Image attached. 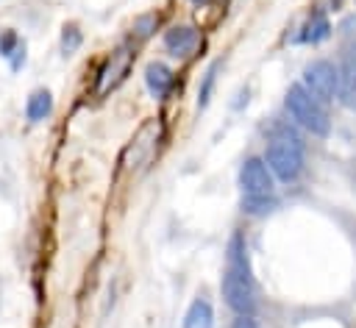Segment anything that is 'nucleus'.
Returning a JSON list of instances; mask_svg holds the SVG:
<instances>
[{"label": "nucleus", "instance_id": "f257e3e1", "mask_svg": "<svg viewBox=\"0 0 356 328\" xmlns=\"http://www.w3.org/2000/svg\"><path fill=\"white\" fill-rule=\"evenodd\" d=\"M284 108L292 117V122L298 128H303L312 136H328L331 133V117H328V106H323L317 97H312L306 92V86L298 81L286 89L284 95Z\"/></svg>", "mask_w": 356, "mask_h": 328}, {"label": "nucleus", "instance_id": "f03ea898", "mask_svg": "<svg viewBox=\"0 0 356 328\" xmlns=\"http://www.w3.org/2000/svg\"><path fill=\"white\" fill-rule=\"evenodd\" d=\"M264 164L270 167L273 178L292 183L300 178L306 156H303V142L300 139H270L264 147Z\"/></svg>", "mask_w": 356, "mask_h": 328}, {"label": "nucleus", "instance_id": "7ed1b4c3", "mask_svg": "<svg viewBox=\"0 0 356 328\" xmlns=\"http://www.w3.org/2000/svg\"><path fill=\"white\" fill-rule=\"evenodd\" d=\"M300 83L312 97H317L323 106H331L337 100V83H339V69L328 58H314L303 67Z\"/></svg>", "mask_w": 356, "mask_h": 328}, {"label": "nucleus", "instance_id": "20e7f679", "mask_svg": "<svg viewBox=\"0 0 356 328\" xmlns=\"http://www.w3.org/2000/svg\"><path fill=\"white\" fill-rule=\"evenodd\" d=\"M220 289H222V297H225L231 311H236V314H256V284L253 281L239 278V275L225 270L222 278H220Z\"/></svg>", "mask_w": 356, "mask_h": 328}, {"label": "nucleus", "instance_id": "39448f33", "mask_svg": "<svg viewBox=\"0 0 356 328\" xmlns=\"http://www.w3.org/2000/svg\"><path fill=\"white\" fill-rule=\"evenodd\" d=\"M239 186H242V195H273L275 192V178L261 156H248L242 161Z\"/></svg>", "mask_w": 356, "mask_h": 328}, {"label": "nucleus", "instance_id": "423d86ee", "mask_svg": "<svg viewBox=\"0 0 356 328\" xmlns=\"http://www.w3.org/2000/svg\"><path fill=\"white\" fill-rule=\"evenodd\" d=\"M197 42H200V33L192 25H172L170 31H164V50L172 58H186L197 47Z\"/></svg>", "mask_w": 356, "mask_h": 328}, {"label": "nucleus", "instance_id": "0eeeda50", "mask_svg": "<svg viewBox=\"0 0 356 328\" xmlns=\"http://www.w3.org/2000/svg\"><path fill=\"white\" fill-rule=\"evenodd\" d=\"M225 270L239 275V278H248L253 281V267H250V256H248V242L239 231L231 233L228 239V247H225Z\"/></svg>", "mask_w": 356, "mask_h": 328}, {"label": "nucleus", "instance_id": "6e6552de", "mask_svg": "<svg viewBox=\"0 0 356 328\" xmlns=\"http://www.w3.org/2000/svg\"><path fill=\"white\" fill-rule=\"evenodd\" d=\"M131 61H134V53H131L128 47H117V50L111 53V58L106 61V67L100 69V92H106L108 86H117V83L125 78Z\"/></svg>", "mask_w": 356, "mask_h": 328}, {"label": "nucleus", "instance_id": "1a4fd4ad", "mask_svg": "<svg viewBox=\"0 0 356 328\" xmlns=\"http://www.w3.org/2000/svg\"><path fill=\"white\" fill-rule=\"evenodd\" d=\"M172 83H175V75H172V69H170L167 64L150 61V64L145 67V86H147V92H150L153 97H164V95L172 89Z\"/></svg>", "mask_w": 356, "mask_h": 328}, {"label": "nucleus", "instance_id": "9d476101", "mask_svg": "<svg viewBox=\"0 0 356 328\" xmlns=\"http://www.w3.org/2000/svg\"><path fill=\"white\" fill-rule=\"evenodd\" d=\"M337 69H339V83H337V100L348 108V111H353L356 114V67L350 64V61H339L337 64Z\"/></svg>", "mask_w": 356, "mask_h": 328}, {"label": "nucleus", "instance_id": "9b49d317", "mask_svg": "<svg viewBox=\"0 0 356 328\" xmlns=\"http://www.w3.org/2000/svg\"><path fill=\"white\" fill-rule=\"evenodd\" d=\"M184 328H214V309L206 297H195L184 314Z\"/></svg>", "mask_w": 356, "mask_h": 328}, {"label": "nucleus", "instance_id": "f8f14e48", "mask_svg": "<svg viewBox=\"0 0 356 328\" xmlns=\"http://www.w3.org/2000/svg\"><path fill=\"white\" fill-rule=\"evenodd\" d=\"M239 208L248 217H267L278 208V197H275V192L273 195H242Z\"/></svg>", "mask_w": 356, "mask_h": 328}, {"label": "nucleus", "instance_id": "ddd939ff", "mask_svg": "<svg viewBox=\"0 0 356 328\" xmlns=\"http://www.w3.org/2000/svg\"><path fill=\"white\" fill-rule=\"evenodd\" d=\"M331 36V22L325 19V14H312V19L300 28V33H298V42H306V44H320V42H325Z\"/></svg>", "mask_w": 356, "mask_h": 328}, {"label": "nucleus", "instance_id": "4468645a", "mask_svg": "<svg viewBox=\"0 0 356 328\" xmlns=\"http://www.w3.org/2000/svg\"><path fill=\"white\" fill-rule=\"evenodd\" d=\"M50 111H53V95H50L47 89L31 92V97H28V103H25V117H28L31 122H42V120L50 117Z\"/></svg>", "mask_w": 356, "mask_h": 328}, {"label": "nucleus", "instance_id": "2eb2a0df", "mask_svg": "<svg viewBox=\"0 0 356 328\" xmlns=\"http://www.w3.org/2000/svg\"><path fill=\"white\" fill-rule=\"evenodd\" d=\"M217 69H220V61H214L206 72H203V81L197 86V108H206L209 100H211V92H214V81H217Z\"/></svg>", "mask_w": 356, "mask_h": 328}, {"label": "nucleus", "instance_id": "dca6fc26", "mask_svg": "<svg viewBox=\"0 0 356 328\" xmlns=\"http://www.w3.org/2000/svg\"><path fill=\"white\" fill-rule=\"evenodd\" d=\"M81 42H83V36H81L78 25H64V31H61V53L72 56L81 47Z\"/></svg>", "mask_w": 356, "mask_h": 328}, {"label": "nucleus", "instance_id": "f3484780", "mask_svg": "<svg viewBox=\"0 0 356 328\" xmlns=\"http://www.w3.org/2000/svg\"><path fill=\"white\" fill-rule=\"evenodd\" d=\"M156 28H159V14H156V11L142 14V17H136V19H134V33H136L139 39H147Z\"/></svg>", "mask_w": 356, "mask_h": 328}, {"label": "nucleus", "instance_id": "a211bd4d", "mask_svg": "<svg viewBox=\"0 0 356 328\" xmlns=\"http://www.w3.org/2000/svg\"><path fill=\"white\" fill-rule=\"evenodd\" d=\"M19 47H22V42L17 39V33H14V31H6V33L0 36V56L11 58V56H14Z\"/></svg>", "mask_w": 356, "mask_h": 328}, {"label": "nucleus", "instance_id": "6ab92c4d", "mask_svg": "<svg viewBox=\"0 0 356 328\" xmlns=\"http://www.w3.org/2000/svg\"><path fill=\"white\" fill-rule=\"evenodd\" d=\"M231 328H259V322H256L253 314H236L234 322H231Z\"/></svg>", "mask_w": 356, "mask_h": 328}, {"label": "nucleus", "instance_id": "aec40b11", "mask_svg": "<svg viewBox=\"0 0 356 328\" xmlns=\"http://www.w3.org/2000/svg\"><path fill=\"white\" fill-rule=\"evenodd\" d=\"M345 61H350L353 67H356V36L350 39V44H348V50H345V56H342Z\"/></svg>", "mask_w": 356, "mask_h": 328}]
</instances>
